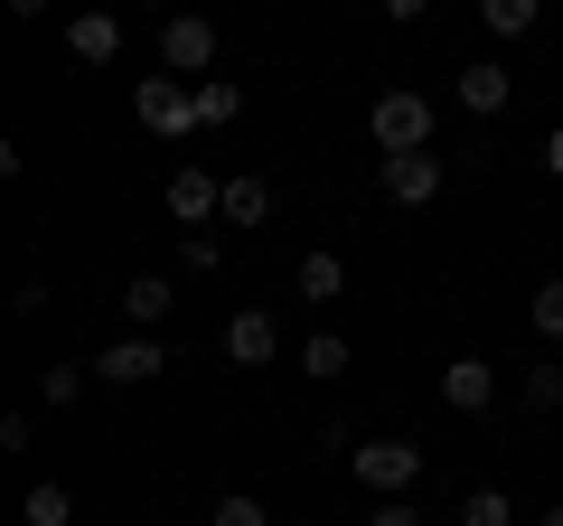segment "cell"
I'll return each mask as SVG.
<instances>
[{"label": "cell", "mask_w": 563, "mask_h": 526, "mask_svg": "<svg viewBox=\"0 0 563 526\" xmlns=\"http://www.w3.org/2000/svg\"><path fill=\"white\" fill-rule=\"evenodd\" d=\"M536 526H563V498H554V507H544V517H536Z\"/></svg>", "instance_id": "27"}, {"label": "cell", "mask_w": 563, "mask_h": 526, "mask_svg": "<svg viewBox=\"0 0 563 526\" xmlns=\"http://www.w3.org/2000/svg\"><path fill=\"white\" fill-rule=\"evenodd\" d=\"M122 310H132V329H161V320H169V310H179V292H169V283H161V273H141V283H132V292H122Z\"/></svg>", "instance_id": "12"}, {"label": "cell", "mask_w": 563, "mask_h": 526, "mask_svg": "<svg viewBox=\"0 0 563 526\" xmlns=\"http://www.w3.org/2000/svg\"><path fill=\"white\" fill-rule=\"evenodd\" d=\"M347 292V263L339 254H301V302H339Z\"/></svg>", "instance_id": "16"}, {"label": "cell", "mask_w": 563, "mask_h": 526, "mask_svg": "<svg viewBox=\"0 0 563 526\" xmlns=\"http://www.w3.org/2000/svg\"><path fill=\"white\" fill-rule=\"evenodd\" d=\"M235 113H244V85H235V76H207V85H198V132H225Z\"/></svg>", "instance_id": "14"}, {"label": "cell", "mask_w": 563, "mask_h": 526, "mask_svg": "<svg viewBox=\"0 0 563 526\" xmlns=\"http://www.w3.org/2000/svg\"><path fill=\"white\" fill-rule=\"evenodd\" d=\"M347 358H357V348H347L339 329H310L301 339V376H347Z\"/></svg>", "instance_id": "15"}, {"label": "cell", "mask_w": 563, "mask_h": 526, "mask_svg": "<svg viewBox=\"0 0 563 526\" xmlns=\"http://www.w3.org/2000/svg\"><path fill=\"white\" fill-rule=\"evenodd\" d=\"M442 179H451L442 151H404V161H385V198H395V207H432Z\"/></svg>", "instance_id": "5"}, {"label": "cell", "mask_w": 563, "mask_h": 526, "mask_svg": "<svg viewBox=\"0 0 563 526\" xmlns=\"http://www.w3.org/2000/svg\"><path fill=\"white\" fill-rule=\"evenodd\" d=\"M29 526H76V489H66V480H38V489H29Z\"/></svg>", "instance_id": "17"}, {"label": "cell", "mask_w": 563, "mask_h": 526, "mask_svg": "<svg viewBox=\"0 0 563 526\" xmlns=\"http://www.w3.org/2000/svg\"><path fill=\"white\" fill-rule=\"evenodd\" d=\"M526 320H536V339H563V273H554V283H536Z\"/></svg>", "instance_id": "22"}, {"label": "cell", "mask_w": 563, "mask_h": 526, "mask_svg": "<svg viewBox=\"0 0 563 526\" xmlns=\"http://www.w3.org/2000/svg\"><path fill=\"white\" fill-rule=\"evenodd\" d=\"M161 66H169L179 85H207V66H217V20H198V10L161 20Z\"/></svg>", "instance_id": "3"}, {"label": "cell", "mask_w": 563, "mask_h": 526, "mask_svg": "<svg viewBox=\"0 0 563 526\" xmlns=\"http://www.w3.org/2000/svg\"><path fill=\"white\" fill-rule=\"evenodd\" d=\"M451 95H461V113L498 122V113H507V66H498V57H470V66H461V85H451Z\"/></svg>", "instance_id": "10"}, {"label": "cell", "mask_w": 563, "mask_h": 526, "mask_svg": "<svg viewBox=\"0 0 563 526\" xmlns=\"http://www.w3.org/2000/svg\"><path fill=\"white\" fill-rule=\"evenodd\" d=\"M461 526H517L507 489H470V498H461Z\"/></svg>", "instance_id": "20"}, {"label": "cell", "mask_w": 563, "mask_h": 526, "mask_svg": "<svg viewBox=\"0 0 563 526\" xmlns=\"http://www.w3.org/2000/svg\"><path fill=\"white\" fill-rule=\"evenodd\" d=\"M225 358H235V366H273L282 358V320H273V310H235V320H225Z\"/></svg>", "instance_id": "8"}, {"label": "cell", "mask_w": 563, "mask_h": 526, "mask_svg": "<svg viewBox=\"0 0 563 526\" xmlns=\"http://www.w3.org/2000/svg\"><path fill=\"white\" fill-rule=\"evenodd\" d=\"M413 480H422L413 442H395V432H385V442H357V489L366 498H413Z\"/></svg>", "instance_id": "2"}, {"label": "cell", "mask_w": 563, "mask_h": 526, "mask_svg": "<svg viewBox=\"0 0 563 526\" xmlns=\"http://www.w3.org/2000/svg\"><path fill=\"white\" fill-rule=\"evenodd\" d=\"M544 169H554V179H563V122H554V132H544Z\"/></svg>", "instance_id": "26"}, {"label": "cell", "mask_w": 563, "mask_h": 526, "mask_svg": "<svg viewBox=\"0 0 563 526\" xmlns=\"http://www.w3.org/2000/svg\"><path fill=\"white\" fill-rule=\"evenodd\" d=\"M517 405H526V414H563V366H554V358H536V366L517 376Z\"/></svg>", "instance_id": "13"}, {"label": "cell", "mask_w": 563, "mask_h": 526, "mask_svg": "<svg viewBox=\"0 0 563 526\" xmlns=\"http://www.w3.org/2000/svg\"><path fill=\"white\" fill-rule=\"evenodd\" d=\"M179 263H188V273H217L225 244H217V235H179Z\"/></svg>", "instance_id": "24"}, {"label": "cell", "mask_w": 563, "mask_h": 526, "mask_svg": "<svg viewBox=\"0 0 563 526\" xmlns=\"http://www.w3.org/2000/svg\"><path fill=\"white\" fill-rule=\"evenodd\" d=\"M225 217H235V226H263V217H273V188H263V179H225Z\"/></svg>", "instance_id": "19"}, {"label": "cell", "mask_w": 563, "mask_h": 526, "mask_svg": "<svg viewBox=\"0 0 563 526\" xmlns=\"http://www.w3.org/2000/svg\"><path fill=\"white\" fill-rule=\"evenodd\" d=\"M85 376H95V366H47V376H38V405H76V395H85Z\"/></svg>", "instance_id": "23"}, {"label": "cell", "mask_w": 563, "mask_h": 526, "mask_svg": "<svg viewBox=\"0 0 563 526\" xmlns=\"http://www.w3.org/2000/svg\"><path fill=\"white\" fill-rule=\"evenodd\" d=\"M66 47H76L85 66H113L122 57V20L113 10H85V20H66Z\"/></svg>", "instance_id": "11"}, {"label": "cell", "mask_w": 563, "mask_h": 526, "mask_svg": "<svg viewBox=\"0 0 563 526\" xmlns=\"http://www.w3.org/2000/svg\"><path fill=\"white\" fill-rule=\"evenodd\" d=\"M442 405L451 414H488V405H498V366H488V358H451L442 366Z\"/></svg>", "instance_id": "9"}, {"label": "cell", "mask_w": 563, "mask_h": 526, "mask_svg": "<svg viewBox=\"0 0 563 526\" xmlns=\"http://www.w3.org/2000/svg\"><path fill=\"white\" fill-rule=\"evenodd\" d=\"M132 113L161 132V142H179V132H198V85H179V76H141L132 85Z\"/></svg>", "instance_id": "4"}, {"label": "cell", "mask_w": 563, "mask_h": 526, "mask_svg": "<svg viewBox=\"0 0 563 526\" xmlns=\"http://www.w3.org/2000/svg\"><path fill=\"white\" fill-rule=\"evenodd\" d=\"M366 526H422V507L413 498H376V507H366Z\"/></svg>", "instance_id": "25"}, {"label": "cell", "mask_w": 563, "mask_h": 526, "mask_svg": "<svg viewBox=\"0 0 563 526\" xmlns=\"http://www.w3.org/2000/svg\"><path fill=\"white\" fill-rule=\"evenodd\" d=\"M161 339H151V329H132V339H113V348H103V358H95V376L103 385H122V395H132V385H151V376H161Z\"/></svg>", "instance_id": "6"}, {"label": "cell", "mask_w": 563, "mask_h": 526, "mask_svg": "<svg viewBox=\"0 0 563 526\" xmlns=\"http://www.w3.org/2000/svg\"><path fill=\"white\" fill-rule=\"evenodd\" d=\"M366 132H376L385 161H404V151H432V103H422V95H376Z\"/></svg>", "instance_id": "1"}, {"label": "cell", "mask_w": 563, "mask_h": 526, "mask_svg": "<svg viewBox=\"0 0 563 526\" xmlns=\"http://www.w3.org/2000/svg\"><path fill=\"white\" fill-rule=\"evenodd\" d=\"M207 526H273V517H263V498H254V489H225V498L207 507Z\"/></svg>", "instance_id": "21"}, {"label": "cell", "mask_w": 563, "mask_h": 526, "mask_svg": "<svg viewBox=\"0 0 563 526\" xmlns=\"http://www.w3.org/2000/svg\"><path fill=\"white\" fill-rule=\"evenodd\" d=\"M479 29L488 39H526L536 29V0H479Z\"/></svg>", "instance_id": "18"}, {"label": "cell", "mask_w": 563, "mask_h": 526, "mask_svg": "<svg viewBox=\"0 0 563 526\" xmlns=\"http://www.w3.org/2000/svg\"><path fill=\"white\" fill-rule=\"evenodd\" d=\"M169 217H179L188 235H207V217H225V188L207 179L198 161H188V169H169Z\"/></svg>", "instance_id": "7"}]
</instances>
